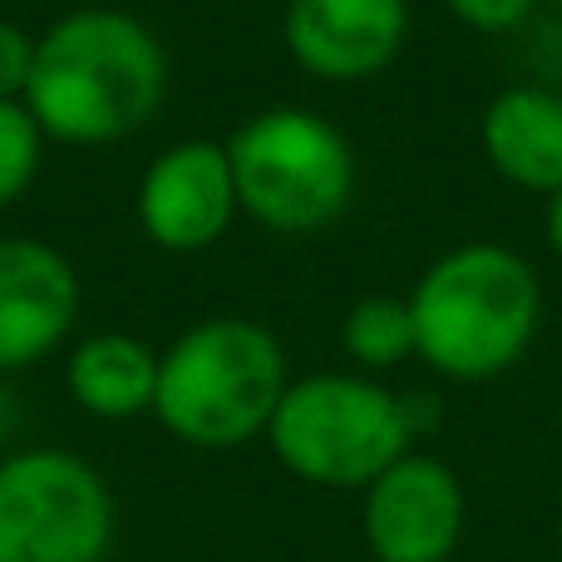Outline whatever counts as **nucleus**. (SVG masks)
<instances>
[{
	"label": "nucleus",
	"instance_id": "nucleus-1",
	"mask_svg": "<svg viewBox=\"0 0 562 562\" xmlns=\"http://www.w3.org/2000/svg\"><path fill=\"white\" fill-rule=\"evenodd\" d=\"M168 89L158 35L128 10H69L35 40L25 109L55 144L99 148L154 119Z\"/></svg>",
	"mask_w": 562,
	"mask_h": 562
},
{
	"label": "nucleus",
	"instance_id": "nucleus-2",
	"mask_svg": "<svg viewBox=\"0 0 562 562\" xmlns=\"http://www.w3.org/2000/svg\"><path fill=\"white\" fill-rule=\"evenodd\" d=\"M415 356L435 375L479 385L528 356L543 321V281L504 243H464L425 267L409 291Z\"/></svg>",
	"mask_w": 562,
	"mask_h": 562
},
{
	"label": "nucleus",
	"instance_id": "nucleus-3",
	"mask_svg": "<svg viewBox=\"0 0 562 562\" xmlns=\"http://www.w3.org/2000/svg\"><path fill=\"white\" fill-rule=\"evenodd\" d=\"M286 385V350L262 321L213 316L158 356L154 419L178 445L217 454L267 435Z\"/></svg>",
	"mask_w": 562,
	"mask_h": 562
},
{
	"label": "nucleus",
	"instance_id": "nucleus-4",
	"mask_svg": "<svg viewBox=\"0 0 562 562\" xmlns=\"http://www.w3.org/2000/svg\"><path fill=\"white\" fill-rule=\"evenodd\" d=\"M415 405L370 375L321 370L291 380L267 439L277 464L311 488H370L415 445Z\"/></svg>",
	"mask_w": 562,
	"mask_h": 562
},
{
	"label": "nucleus",
	"instance_id": "nucleus-5",
	"mask_svg": "<svg viewBox=\"0 0 562 562\" xmlns=\"http://www.w3.org/2000/svg\"><path fill=\"white\" fill-rule=\"evenodd\" d=\"M237 203L252 223L281 237H311L330 227L356 198V154L330 119L281 104L252 114L233 138Z\"/></svg>",
	"mask_w": 562,
	"mask_h": 562
},
{
	"label": "nucleus",
	"instance_id": "nucleus-6",
	"mask_svg": "<svg viewBox=\"0 0 562 562\" xmlns=\"http://www.w3.org/2000/svg\"><path fill=\"white\" fill-rule=\"evenodd\" d=\"M114 533V488L89 459L55 445L0 459V562H104Z\"/></svg>",
	"mask_w": 562,
	"mask_h": 562
},
{
	"label": "nucleus",
	"instance_id": "nucleus-7",
	"mask_svg": "<svg viewBox=\"0 0 562 562\" xmlns=\"http://www.w3.org/2000/svg\"><path fill=\"white\" fill-rule=\"evenodd\" d=\"M134 213L144 237L164 252H207L213 243H223L233 217L243 213L227 144L183 138L164 148L138 178Z\"/></svg>",
	"mask_w": 562,
	"mask_h": 562
},
{
	"label": "nucleus",
	"instance_id": "nucleus-8",
	"mask_svg": "<svg viewBox=\"0 0 562 562\" xmlns=\"http://www.w3.org/2000/svg\"><path fill=\"white\" fill-rule=\"evenodd\" d=\"M360 528L375 562H449L464 538V484L445 459L409 449L366 488Z\"/></svg>",
	"mask_w": 562,
	"mask_h": 562
},
{
	"label": "nucleus",
	"instance_id": "nucleus-9",
	"mask_svg": "<svg viewBox=\"0 0 562 562\" xmlns=\"http://www.w3.org/2000/svg\"><path fill=\"white\" fill-rule=\"evenodd\" d=\"M286 49L326 85L385 75L409 40V0H291Z\"/></svg>",
	"mask_w": 562,
	"mask_h": 562
},
{
	"label": "nucleus",
	"instance_id": "nucleus-10",
	"mask_svg": "<svg viewBox=\"0 0 562 562\" xmlns=\"http://www.w3.org/2000/svg\"><path fill=\"white\" fill-rule=\"evenodd\" d=\"M79 321V277L35 237H0V380L40 366Z\"/></svg>",
	"mask_w": 562,
	"mask_h": 562
},
{
	"label": "nucleus",
	"instance_id": "nucleus-11",
	"mask_svg": "<svg viewBox=\"0 0 562 562\" xmlns=\"http://www.w3.org/2000/svg\"><path fill=\"white\" fill-rule=\"evenodd\" d=\"M479 144L504 183L553 198L562 188V94L543 85H514L494 94L479 124Z\"/></svg>",
	"mask_w": 562,
	"mask_h": 562
},
{
	"label": "nucleus",
	"instance_id": "nucleus-12",
	"mask_svg": "<svg viewBox=\"0 0 562 562\" xmlns=\"http://www.w3.org/2000/svg\"><path fill=\"white\" fill-rule=\"evenodd\" d=\"M65 385L85 415L124 425V419L154 415L158 356L148 340L128 330H99V336L75 340L65 360Z\"/></svg>",
	"mask_w": 562,
	"mask_h": 562
},
{
	"label": "nucleus",
	"instance_id": "nucleus-13",
	"mask_svg": "<svg viewBox=\"0 0 562 562\" xmlns=\"http://www.w3.org/2000/svg\"><path fill=\"white\" fill-rule=\"evenodd\" d=\"M340 346L360 370H395L415 356L409 296H360L340 321Z\"/></svg>",
	"mask_w": 562,
	"mask_h": 562
},
{
	"label": "nucleus",
	"instance_id": "nucleus-14",
	"mask_svg": "<svg viewBox=\"0 0 562 562\" xmlns=\"http://www.w3.org/2000/svg\"><path fill=\"white\" fill-rule=\"evenodd\" d=\"M40 154H45V134L25 109V99H0V213L30 193Z\"/></svg>",
	"mask_w": 562,
	"mask_h": 562
},
{
	"label": "nucleus",
	"instance_id": "nucleus-15",
	"mask_svg": "<svg viewBox=\"0 0 562 562\" xmlns=\"http://www.w3.org/2000/svg\"><path fill=\"white\" fill-rule=\"evenodd\" d=\"M445 5L459 25L479 30V35H508V30L528 25V15L543 0H445Z\"/></svg>",
	"mask_w": 562,
	"mask_h": 562
},
{
	"label": "nucleus",
	"instance_id": "nucleus-16",
	"mask_svg": "<svg viewBox=\"0 0 562 562\" xmlns=\"http://www.w3.org/2000/svg\"><path fill=\"white\" fill-rule=\"evenodd\" d=\"M30 65H35V40L15 20H0V99H25Z\"/></svg>",
	"mask_w": 562,
	"mask_h": 562
},
{
	"label": "nucleus",
	"instance_id": "nucleus-17",
	"mask_svg": "<svg viewBox=\"0 0 562 562\" xmlns=\"http://www.w3.org/2000/svg\"><path fill=\"white\" fill-rule=\"evenodd\" d=\"M548 247H553L558 262H562V188L548 198Z\"/></svg>",
	"mask_w": 562,
	"mask_h": 562
},
{
	"label": "nucleus",
	"instance_id": "nucleus-18",
	"mask_svg": "<svg viewBox=\"0 0 562 562\" xmlns=\"http://www.w3.org/2000/svg\"><path fill=\"white\" fill-rule=\"evenodd\" d=\"M553 5H558V10H562V0H553Z\"/></svg>",
	"mask_w": 562,
	"mask_h": 562
},
{
	"label": "nucleus",
	"instance_id": "nucleus-19",
	"mask_svg": "<svg viewBox=\"0 0 562 562\" xmlns=\"http://www.w3.org/2000/svg\"><path fill=\"white\" fill-rule=\"evenodd\" d=\"M370 562H375V558H370Z\"/></svg>",
	"mask_w": 562,
	"mask_h": 562
}]
</instances>
